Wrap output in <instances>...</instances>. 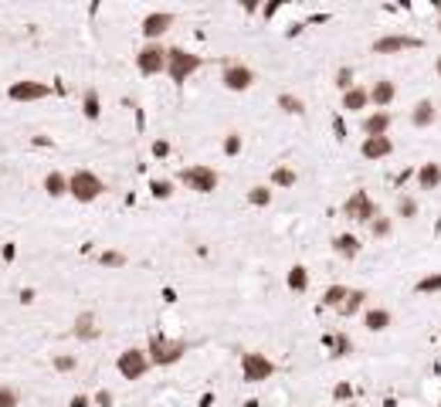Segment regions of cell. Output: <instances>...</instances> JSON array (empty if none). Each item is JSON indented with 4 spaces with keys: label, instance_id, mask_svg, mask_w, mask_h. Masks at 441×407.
Here are the masks:
<instances>
[{
    "label": "cell",
    "instance_id": "1",
    "mask_svg": "<svg viewBox=\"0 0 441 407\" xmlns=\"http://www.w3.org/2000/svg\"><path fill=\"white\" fill-rule=\"evenodd\" d=\"M183 353H187V343L183 339H167L163 332H153L150 343H146V356H150L153 367H173V363L183 360Z\"/></svg>",
    "mask_w": 441,
    "mask_h": 407
},
{
    "label": "cell",
    "instance_id": "2",
    "mask_svg": "<svg viewBox=\"0 0 441 407\" xmlns=\"http://www.w3.org/2000/svg\"><path fill=\"white\" fill-rule=\"evenodd\" d=\"M201 65H204V58H201V54H194V51H187V48H167V75H170V82H173V85H183V82L194 75Z\"/></svg>",
    "mask_w": 441,
    "mask_h": 407
},
{
    "label": "cell",
    "instance_id": "3",
    "mask_svg": "<svg viewBox=\"0 0 441 407\" xmlns=\"http://www.w3.org/2000/svg\"><path fill=\"white\" fill-rule=\"evenodd\" d=\"M68 194H72L78 204H92L105 194V183H102V177L92 174V170H75V174L68 177Z\"/></svg>",
    "mask_w": 441,
    "mask_h": 407
},
{
    "label": "cell",
    "instance_id": "4",
    "mask_svg": "<svg viewBox=\"0 0 441 407\" xmlns=\"http://www.w3.org/2000/svg\"><path fill=\"white\" fill-rule=\"evenodd\" d=\"M275 360L272 356L258 353V350H248V353H241V381L245 383H265L275 377Z\"/></svg>",
    "mask_w": 441,
    "mask_h": 407
},
{
    "label": "cell",
    "instance_id": "5",
    "mask_svg": "<svg viewBox=\"0 0 441 407\" xmlns=\"http://www.w3.org/2000/svg\"><path fill=\"white\" fill-rule=\"evenodd\" d=\"M177 180H180L187 190H194V194H214V190H217V183H221L217 170H214V167H204V163L183 167L180 174H177Z\"/></svg>",
    "mask_w": 441,
    "mask_h": 407
},
{
    "label": "cell",
    "instance_id": "6",
    "mask_svg": "<svg viewBox=\"0 0 441 407\" xmlns=\"http://www.w3.org/2000/svg\"><path fill=\"white\" fill-rule=\"evenodd\" d=\"M136 68H139V75H146V78L163 75L167 72V48L160 41L143 45V48L136 51Z\"/></svg>",
    "mask_w": 441,
    "mask_h": 407
},
{
    "label": "cell",
    "instance_id": "7",
    "mask_svg": "<svg viewBox=\"0 0 441 407\" xmlns=\"http://www.w3.org/2000/svg\"><path fill=\"white\" fill-rule=\"evenodd\" d=\"M377 214H380V207L373 204V197H370L366 190H353V194L346 197V204H343V217L360 221V224H370Z\"/></svg>",
    "mask_w": 441,
    "mask_h": 407
},
{
    "label": "cell",
    "instance_id": "8",
    "mask_svg": "<svg viewBox=\"0 0 441 407\" xmlns=\"http://www.w3.org/2000/svg\"><path fill=\"white\" fill-rule=\"evenodd\" d=\"M150 356H146V350H139V346H130V350H123L119 353V360H116V370L126 377V381H139V377H146L150 374Z\"/></svg>",
    "mask_w": 441,
    "mask_h": 407
},
{
    "label": "cell",
    "instance_id": "9",
    "mask_svg": "<svg viewBox=\"0 0 441 407\" xmlns=\"http://www.w3.org/2000/svg\"><path fill=\"white\" fill-rule=\"evenodd\" d=\"M221 82H224L228 92H248V89L258 82V75H255L248 65H241V61H224V75H221Z\"/></svg>",
    "mask_w": 441,
    "mask_h": 407
},
{
    "label": "cell",
    "instance_id": "10",
    "mask_svg": "<svg viewBox=\"0 0 441 407\" xmlns=\"http://www.w3.org/2000/svg\"><path fill=\"white\" fill-rule=\"evenodd\" d=\"M52 95V85L45 82H34V78H24V82H14L7 89V99L10 102H41Z\"/></svg>",
    "mask_w": 441,
    "mask_h": 407
},
{
    "label": "cell",
    "instance_id": "11",
    "mask_svg": "<svg viewBox=\"0 0 441 407\" xmlns=\"http://www.w3.org/2000/svg\"><path fill=\"white\" fill-rule=\"evenodd\" d=\"M424 48L421 38H411V34H384L373 41V54H401V51H415Z\"/></svg>",
    "mask_w": 441,
    "mask_h": 407
},
{
    "label": "cell",
    "instance_id": "12",
    "mask_svg": "<svg viewBox=\"0 0 441 407\" xmlns=\"http://www.w3.org/2000/svg\"><path fill=\"white\" fill-rule=\"evenodd\" d=\"M173 24H177V14H170V10H153V14L143 17V27H139V31H143V38H146V45H150L156 38H163Z\"/></svg>",
    "mask_w": 441,
    "mask_h": 407
},
{
    "label": "cell",
    "instance_id": "13",
    "mask_svg": "<svg viewBox=\"0 0 441 407\" xmlns=\"http://www.w3.org/2000/svg\"><path fill=\"white\" fill-rule=\"evenodd\" d=\"M390 126H394V112L390 109H377L364 119V139L370 136H390Z\"/></svg>",
    "mask_w": 441,
    "mask_h": 407
},
{
    "label": "cell",
    "instance_id": "14",
    "mask_svg": "<svg viewBox=\"0 0 441 407\" xmlns=\"http://www.w3.org/2000/svg\"><path fill=\"white\" fill-rule=\"evenodd\" d=\"M390 153H394V139L390 136H370L360 143V156L364 160H387Z\"/></svg>",
    "mask_w": 441,
    "mask_h": 407
},
{
    "label": "cell",
    "instance_id": "15",
    "mask_svg": "<svg viewBox=\"0 0 441 407\" xmlns=\"http://www.w3.org/2000/svg\"><path fill=\"white\" fill-rule=\"evenodd\" d=\"M366 92H370V102H373L377 109H390V102L397 99V85H394L390 78H377Z\"/></svg>",
    "mask_w": 441,
    "mask_h": 407
},
{
    "label": "cell",
    "instance_id": "16",
    "mask_svg": "<svg viewBox=\"0 0 441 407\" xmlns=\"http://www.w3.org/2000/svg\"><path fill=\"white\" fill-rule=\"evenodd\" d=\"M333 252H336L339 258H346V261H353L357 254L364 252V241H360L357 234L343 231V234H336V238H333Z\"/></svg>",
    "mask_w": 441,
    "mask_h": 407
},
{
    "label": "cell",
    "instance_id": "17",
    "mask_svg": "<svg viewBox=\"0 0 441 407\" xmlns=\"http://www.w3.org/2000/svg\"><path fill=\"white\" fill-rule=\"evenodd\" d=\"M364 326L370 332H384L394 326V312L390 309H366L364 312Z\"/></svg>",
    "mask_w": 441,
    "mask_h": 407
},
{
    "label": "cell",
    "instance_id": "18",
    "mask_svg": "<svg viewBox=\"0 0 441 407\" xmlns=\"http://www.w3.org/2000/svg\"><path fill=\"white\" fill-rule=\"evenodd\" d=\"M435 119H438V109H435V102L431 99H421L415 109H411V123H415L417 129H428Z\"/></svg>",
    "mask_w": 441,
    "mask_h": 407
},
{
    "label": "cell",
    "instance_id": "19",
    "mask_svg": "<svg viewBox=\"0 0 441 407\" xmlns=\"http://www.w3.org/2000/svg\"><path fill=\"white\" fill-rule=\"evenodd\" d=\"M295 180H299V174H295L292 167H286V163H279V167L272 170V177H268V187H272V190H292Z\"/></svg>",
    "mask_w": 441,
    "mask_h": 407
},
{
    "label": "cell",
    "instance_id": "20",
    "mask_svg": "<svg viewBox=\"0 0 441 407\" xmlns=\"http://www.w3.org/2000/svg\"><path fill=\"white\" fill-rule=\"evenodd\" d=\"M417 187H421V190H438L441 187V163H421V170H417Z\"/></svg>",
    "mask_w": 441,
    "mask_h": 407
},
{
    "label": "cell",
    "instance_id": "21",
    "mask_svg": "<svg viewBox=\"0 0 441 407\" xmlns=\"http://www.w3.org/2000/svg\"><path fill=\"white\" fill-rule=\"evenodd\" d=\"M75 336H78V339H85V343L99 339V323H95V316H92V312H78V319H75Z\"/></svg>",
    "mask_w": 441,
    "mask_h": 407
},
{
    "label": "cell",
    "instance_id": "22",
    "mask_svg": "<svg viewBox=\"0 0 441 407\" xmlns=\"http://www.w3.org/2000/svg\"><path fill=\"white\" fill-rule=\"evenodd\" d=\"M323 343H326V350L336 356V360H339V356L353 353V343H350V336H346V332H326V336H323Z\"/></svg>",
    "mask_w": 441,
    "mask_h": 407
},
{
    "label": "cell",
    "instance_id": "23",
    "mask_svg": "<svg viewBox=\"0 0 441 407\" xmlns=\"http://www.w3.org/2000/svg\"><path fill=\"white\" fill-rule=\"evenodd\" d=\"M366 105H370V92H366L364 85H353L350 92H343V109L346 112H360Z\"/></svg>",
    "mask_w": 441,
    "mask_h": 407
},
{
    "label": "cell",
    "instance_id": "24",
    "mask_svg": "<svg viewBox=\"0 0 441 407\" xmlns=\"http://www.w3.org/2000/svg\"><path fill=\"white\" fill-rule=\"evenodd\" d=\"M364 299H366L364 289H350V292H346V299H343V305H339L336 312L343 316V319H350V316H357V312L364 309Z\"/></svg>",
    "mask_w": 441,
    "mask_h": 407
},
{
    "label": "cell",
    "instance_id": "25",
    "mask_svg": "<svg viewBox=\"0 0 441 407\" xmlns=\"http://www.w3.org/2000/svg\"><path fill=\"white\" fill-rule=\"evenodd\" d=\"M286 285L292 292H306V289H309V268H306V265H292L288 275H286Z\"/></svg>",
    "mask_w": 441,
    "mask_h": 407
},
{
    "label": "cell",
    "instance_id": "26",
    "mask_svg": "<svg viewBox=\"0 0 441 407\" xmlns=\"http://www.w3.org/2000/svg\"><path fill=\"white\" fill-rule=\"evenodd\" d=\"M279 109L286 112V116H306V102L299 99V95H292V92H279Z\"/></svg>",
    "mask_w": 441,
    "mask_h": 407
},
{
    "label": "cell",
    "instance_id": "27",
    "mask_svg": "<svg viewBox=\"0 0 441 407\" xmlns=\"http://www.w3.org/2000/svg\"><path fill=\"white\" fill-rule=\"evenodd\" d=\"M45 194H48V197H65V194H68V177L58 174V170H52V174L45 177Z\"/></svg>",
    "mask_w": 441,
    "mask_h": 407
},
{
    "label": "cell",
    "instance_id": "28",
    "mask_svg": "<svg viewBox=\"0 0 441 407\" xmlns=\"http://www.w3.org/2000/svg\"><path fill=\"white\" fill-rule=\"evenodd\" d=\"M82 112H85V119H92V123L102 116V99H99V92H95V89H88V92H85V99H82Z\"/></svg>",
    "mask_w": 441,
    "mask_h": 407
},
{
    "label": "cell",
    "instance_id": "29",
    "mask_svg": "<svg viewBox=\"0 0 441 407\" xmlns=\"http://www.w3.org/2000/svg\"><path fill=\"white\" fill-rule=\"evenodd\" d=\"M346 292H350V289H346V285H330V289H326V292H323V309H339V305H343V299H346Z\"/></svg>",
    "mask_w": 441,
    "mask_h": 407
},
{
    "label": "cell",
    "instance_id": "30",
    "mask_svg": "<svg viewBox=\"0 0 441 407\" xmlns=\"http://www.w3.org/2000/svg\"><path fill=\"white\" fill-rule=\"evenodd\" d=\"M415 292H417V295H435V292H441V272H431V275L417 279Z\"/></svg>",
    "mask_w": 441,
    "mask_h": 407
},
{
    "label": "cell",
    "instance_id": "31",
    "mask_svg": "<svg viewBox=\"0 0 441 407\" xmlns=\"http://www.w3.org/2000/svg\"><path fill=\"white\" fill-rule=\"evenodd\" d=\"M272 194H275V190H272L268 183L252 187V190H248V204H252V207H268V204H272Z\"/></svg>",
    "mask_w": 441,
    "mask_h": 407
},
{
    "label": "cell",
    "instance_id": "32",
    "mask_svg": "<svg viewBox=\"0 0 441 407\" xmlns=\"http://www.w3.org/2000/svg\"><path fill=\"white\" fill-rule=\"evenodd\" d=\"M370 234H373V238H390V234H394V221H390L387 214H377V217L370 221Z\"/></svg>",
    "mask_w": 441,
    "mask_h": 407
},
{
    "label": "cell",
    "instance_id": "33",
    "mask_svg": "<svg viewBox=\"0 0 441 407\" xmlns=\"http://www.w3.org/2000/svg\"><path fill=\"white\" fill-rule=\"evenodd\" d=\"M150 194H153L156 201H170L173 197V180H153L150 183Z\"/></svg>",
    "mask_w": 441,
    "mask_h": 407
},
{
    "label": "cell",
    "instance_id": "34",
    "mask_svg": "<svg viewBox=\"0 0 441 407\" xmlns=\"http://www.w3.org/2000/svg\"><path fill=\"white\" fill-rule=\"evenodd\" d=\"M333 82H336L339 92H350V89H353V68H346V65H343V68L336 72V78H333Z\"/></svg>",
    "mask_w": 441,
    "mask_h": 407
},
{
    "label": "cell",
    "instance_id": "35",
    "mask_svg": "<svg viewBox=\"0 0 441 407\" xmlns=\"http://www.w3.org/2000/svg\"><path fill=\"white\" fill-rule=\"evenodd\" d=\"M99 261H102L105 268H123V265H126V254L123 252H102L99 254Z\"/></svg>",
    "mask_w": 441,
    "mask_h": 407
},
{
    "label": "cell",
    "instance_id": "36",
    "mask_svg": "<svg viewBox=\"0 0 441 407\" xmlns=\"http://www.w3.org/2000/svg\"><path fill=\"white\" fill-rule=\"evenodd\" d=\"M221 150H224V156H238L241 153V136L238 132H228L224 143H221Z\"/></svg>",
    "mask_w": 441,
    "mask_h": 407
},
{
    "label": "cell",
    "instance_id": "37",
    "mask_svg": "<svg viewBox=\"0 0 441 407\" xmlns=\"http://www.w3.org/2000/svg\"><path fill=\"white\" fill-rule=\"evenodd\" d=\"M397 214H401V217H408V221H411V217H417V201H415V197H401V204H397Z\"/></svg>",
    "mask_w": 441,
    "mask_h": 407
},
{
    "label": "cell",
    "instance_id": "38",
    "mask_svg": "<svg viewBox=\"0 0 441 407\" xmlns=\"http://www.w3.org/2000/svg\"><path fill=\"white\" fill-rule=\"evenodd\" d=\"M21 404V394L14 387H0V407H17Z\"/></svg>",
    "mask_w": 441,
    "mask_h": 407
},
{
    "label": "cell",
    "instance_id": "39",
    "mask_svg": "<svg viewBox=\"0 0 441 407\" xmlns=\"http://www.w3.org/2000/svg\"><path fill=\"white\" fill-rule=\"evenodd\" d=\"M350 397H353V387H350V383H336V390H333V401L346 404Z\"/></svg>",
    "mask_w": 441,
    "mask_h": 407
},
{
    "label": "cell",
    "instance_id": "40",
    "mask_svg": "<svg viewBox=\"0 0 441 407\" xmlns=\"http://www.w3.org/2000/svg\"><path fill=\"white\" fill-rule=\"evenodd\" d=\"M54 370H61V374L75 370V356H54Z\"/></svg>",
    "mask_w": 441,
    "mask_h": 407
},
{
    "label": "cell",
    "instance_id": "41",
    "mask_svg": "<svg viewBox=\"0 0 441 407\" xmlns=\"http://www.w3.org/2000/svg\"><path fill=\"white\" fill-rule=\"evenodd\" d=\"M153 156H156V160H167V156H170V143H167V139H156V143H153Z\"/></svg>",
    "mask_w": 441,
    "mask_h": 407
},
{
    "label": "cell",
    "instance_id": "42",
    "mask_svg": "<svg viewBox=\"0 0 441 407\" xmlns=\"http://www.w3.org/2000/svg\"><path fill=\"white\" fill-rule=\"evenodd\" d=\"M333 132H336V143H346V126L339 116H333Z\"/></svg>",
    "mask_w": 441,
    "mask_h": 407
},
{
    "label": "cell",
    "instance_id": "43",
    "mask_svg": "<svg viewBox=\"0 0 441 407\" xmlns=\"http://www.w3.org/2000/svg\"><path fill=\"white\" fill-rule=\"evenodd\" d=\"M95 404H99V407H112V394H109V390H99V394H95Z\"/></svg>",
    "mask_w": 441,
    "mask_h": 407
},
{
    "label": "cell",
    "instance_id": "44",
    "mask_svg": "<svg viewBox=\"0 0 441 407\" xmlns=\"http://www.w3.org/2000/svg\"><path fill=\"white\" fill-rule=\"evenodd\" d=\"M92 404V397H85V394H75L72 401H68V407H88Z\"/></svg>",
    "mask_w": 441,
    "mask_h": 407
},
{
    "label": "cell",
    "instance_id": "45",
    "mask_svg": "<svg viewBox=\"0 0 441 407\" xmlns=\"http://www.w3.org/2000/svg\"><path fill=\"white\" fill-rule=\"evenodd\" d=\"M279 7H282V0H272V3H265V10H261V14H265V17H275V14H279Z\"/></svg>",
    "mask_w": 441,
    "mask_h": 407
},
{
    "label": "cell",
    "instance_id": "46",
    "mask_svg": "<svg viewBox=\"0 0 441 407\" xmlns=\"http://www.w3.org/2000/svg\"><path fill=\"white\" fill-rule=\"evenodd\" d=\"M245 407H261L258 401H245Z\"/></svg>",
    "mask_w": 441,
    "mask_h": 407
},
{
    "label": "cell",
    "instance_id": "47",
    "mask_svg": "<svg viewBox=\"0 0 441 407\" xmlns=\"http://www.w3.org/2000/svg\"><path fill=\"white\" fill-rule=\"evenodd\" d=\"M435 72H438V75H441V58H438V61H435Z\"/></svg>",
    "mask_w": 441,
    "mask_h": 407
},
{
    "label": "cell",
    "instance_id": "48",
    "mask_svg": "<svg viewBox=\"0 0 441 407\" xmlns=\"http://www.w3.org/2000/svg\"><path fill=\"white\" fill-rule=\"evenodd\" d=\"M438 31H441V17H438Z\"/></svg>",
    "mask_w": 441,
    "mask_h": 407
}]
</instances>
